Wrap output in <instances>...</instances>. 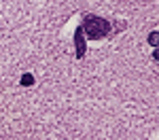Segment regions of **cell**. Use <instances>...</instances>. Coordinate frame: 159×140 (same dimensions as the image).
Returning a JSON list of instances; mask_svg holds the SVG:
<instances>
[{"mask_svg":"<svg viewBox=\"0 0 159 140\" xmlns=\"http://www.w3.org/2000/svg\"><path fill=\"white\" fill-rule=\"evenodd\" d=\"M81 30H83V34H87L89 40H98V38H104L110 32V24L106 19H102V17L89 15V17H85Z\"/></svg>","mask_w":159,"mask_h":140,"instance_id":"cell-1","label":"cell"},{"mask_svg":"<svg viewBox=\"0 0 159 140\" xmlns=\"http://www.w3.org/2000/svg\"><path fill=\"white\" fill-rule=\"evenodd\" d=\"M74 45H76V57H83V55H85V40H83V30H81V25H79L76 32H74Z\"/></svg>","mask_w":159,"mask_h":140,"instance_id":"cell-2","label":"cell"},{"mask_svg":"<svg viewBox=\"0 0 159 140\" xmlns=\"http://www.w3.org/2000/svg\"><path fill=\"white\" fill-rule=\"evenodd\" d=\"M157 40H159V32H151V34H148V43H151L153 47H157Z\"/></svg>","mask_w":159,"mask_h":140,"instance_id":"cell-4","label":"cell"},{"mask_svg":"<svg viewBox=\"0 0 159 140\" xmlns=\"http://www.w3.org/2000/svg\"><path fill=\"white\" fill-rule=\"evenodd\" d=\"M32 83H34V76H32V75H24V76H21V85L30 87Z\"/></svg>","mask_w":159,"mask_h":140,"instance_id":"cell-3","label":"cell"}]
</instances>
